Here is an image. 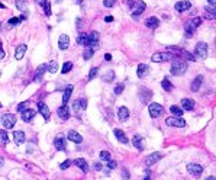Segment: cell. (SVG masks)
<instances>
[{"label":"cell","mask_w":216,"mask_h":180,"mask_svg":"<svg viewBox=\"0 0 216 180\" xmlns=\"http://www.w3.org/2000/svg\"><path fill=\"white\" fill-rule=\"evenodd\" d=\"M187 70V64L186 61H181V60H177L171 64V74L173 76H183Z\"/></svg>","instance_id":"cell-1"},{"label":"cell","mask_w":216,"mask_h":180,"mask_svg":"<svg viewBox=\"0 0 216 180\" xmlns=\"http://www.w3.org/2000/svg\"><path fill=\"white\" fill-rule=\"evenodd\" d=\"M145 8H147V5L144 3V2H141V0H138V2H133L132 8H131V13H132V16L138 17L139 15H141L142 12L145 10Z\"/></svg>","instance_id":"cell-2"},{"label":"cell","mask_w":216,"mask_h":180,"mask_svg":"<svg viewBox=\"0 0 216 180\" xmlns=\"http://www.w3.org/2000/svg\"><path fill=\"white\" fill-rule=\"evenodd\" d=\"M173 57H174V54H170V52H155L151 57V60L154 63H164V61H170Z\"/></svg>","instance_id":"cell-3"},{"label":"cell","mask_w":216,"mask_h":180,"mask_svg":"<svg viewBox=\"0 0 216 180\" xmlns=\"http://www.w3.org/2000/svg\"><path fill=\"white\" fill-rule=\"evenodd\" d=\"M15 123H16V116L12 113H6L3 115V118H2V125L9 129V128H13L15 126Z\"/></svg>","instance_id":"cell-4"},{"label":"cell","mask_w":216,"mask_h":180,"mask_svg":"<svg viewBox=\"0 0 216 180\" xmlns=\"http://www.w3.org/2000/svg\"><path fill=\"white\" fill-rule=\"evenodd\" d=\"M194 55L197 58H206V55H208V44L206 42H199L194 48Z\"/></svg>","instance_id":"cell-5"},{"label":"cell","mask_w":216,"mask_h":180,"mask_svg":"<svg viewBox=\"0 0 216 180\" xmlns=\"http://www.w3.org/2000/svg\"><path fill=\"white\" fill-rule=\"evenodd\" d=\"M166 123L168 126H178V128H183L186 126V121L178 118V116H171V118H167L166 119Z\"/></svg>","instance_id":"cell-6"},{"label":"cell","mask_w":216,"mask_h":180,"mask_svg":"<svg viewBox=\"0 0 216 180\" xmlns=\"http://www.w3.org/2000/svg\"><path fill=\"white\" fill-rule=\"evenodd\" d=\"M148 110H150V115L152 118H158L160 115L164 112V109L161 105H158V103H150V106H148Z\"/></svg>","instance_id":"cell-7"},{"label":"cell","mask_w":216,"mask_h":180,"mask_svg":"<svg viewBox=\"0 0 216 180\" xmlns=\"http://www.w3.org/2000/svg\"><path fill=\"white\" fill-rule=\"evenodd\" d=\"M187 172L193 174L194 177H200L202 173H203V167L199 164H187Z\"/></svg>","instance_id":"cell-8"},{"label":"cell","mask_w":216,"mask_h":180,"mask_svg":"<svg viewBox=\"0 0 216 180\" xmlns=\"http://www.w3.org/2000/svg\"><path fill=\"white\" fill-rule=\"evenodd\" d=\"M36 106H38V110H39V113H42V116H44V119L45 121H48L50 119V107L47 106L44 102H36Z\"/></svg>","instance_id":"cell-9"},{"label":"cell","mask_w":216,"mask_h":180,"mask_svg":"<svg viewBox=\"0 0 216 180\" xmlns=\"http://www.w3.org/2000/svg\"><path fill=\"white\" fill-rule=\"evenodd\" d=\"M89 38H90V48L93 49L99 48V32L92 31V32L89 33Z\"/></svg>","instance_id":"cell-10"},{"label":"cell","mask_w":216,"mask_h":180,"mask_svg":"<svg viewBox=\"0 0 216 180\" xmlns=\"http://www.w3.org/2000/svg\"><path fill=\"white\" fill-rule=\"evenodd\" d=\"M54 145L58 151H65V147H67V142H65V138L62 135H58L55 141H54Z\"/></svg>","instance_id":"cell-11"},{"label":"cell","mask_w":216,"mask_h":180,"mask_svg":"<svg viewBox=\"0 0 216 180\" xmlns=\"http://www.w3.org/2000/svg\"><path fill=\"white\" fill-rule=\"evenodd\" d=\"M191 8V3L189 2V0H183V2H177L175 3V6H174V9L177 10V12H184V10H189V9Z\"/></svg>","instance_id":"cell-12"},{"label":"cell","mask_w":216,"mask_h":180,"mask_svg":"<svg viewBox=\"0 0 216 180\" xmlns=\"http://www.w3.org/2000/svg\"><path fill=\"white\" fill-rule=\"evenodd\" d=\"M68 139L70 141H73V142H75V144H80V142H83V137L78 134L77 131H68Z\"/></svg>","instance_id":"cell-13"},{"label":"cell","mask_w":216,"mask_h":180,"mask_svg":"<svg viewBox=\"0 0 216 180\" xmlns=\"http://www.w3.org/2000/svg\"><path fill=\"white\" fill-rule=\"evenodd\" d=\"M161 153H154V154H151V156H148L147 158H145V164L150 167V166H152V164H155L161 158Z\"/></svg>","instance_id":"cell-14"},{"label":"cell","mask_w":216,"mask_h":180,"mask_svg":"<svg viewBox=\"0 0 216 180\" xmlns=\"http://www.w3.org/2000/svg\"><path fill=\"white\" fill-rule=\"evenodd\" d=\"M128 118H129V109L125 106L119 107V109H117V119H119V121H126Z\"/></svg>","instance_id":"cell-15"},{"label":"cell","mask_w":216,"mask_h":180,"mask_svg":"<svg viewBox=\"0 0 216 180\" xmlns=\"http://www.w3.org/2000/svg\"><path fill=\"white\" fill-rule=\"evenodd\" d=\"M13 139H15L16 145H22L25 142V134L22 131H15L13 132Z\"/></svg>","instance_id":"cell-16"},{"label":"cell","mask_w":216,"mask_h":180,"mask_svg":"<svg viewBox=\"0 0 216 180\" xmlns=\"http://www.w3.org/2000/svg\"><path fill=\"white\" fill-rule=\"evenodd\" d=\"M57 113L61 119H68L70 118V109L67 105H62L61 107H58V110H57Z\"/></svg>","instance_id":"cell-17"},{"label":"cell","mask_w":216,"mask_h":180,"mask_svg":"<svg viewBox=\"0 0 216 180\" xmlns=\"http://www.w3.org/2000/svg\"><path fill=\"white\" fill-rule=\"evenodd\" d=\"M145 26H148V28H151V29H154V28H157L158 25H160V20H158L155 16H150L145 19Z\"/></svg>","instance_id":"cell-18"},{"label":"cell","mask_w":216,"mask_h":180,"mask_svg":"<svg viewBox=\"0 0 216 180\" xmlns=\"http://www.w3.org/2000/svg\"><path fill=\"white\" fill-rule=\"evenodd\" d=\"M48 70V66H45V64H41V66L38 67V70H36V73H35V80L36 82H41L42 80V76L44 73Z\"/></svg>","instance_id":"cell-19"},{"label":"cell","mask_w":216,"mask_h":180,"mask_svg":"<svg viewBox=\"0 0 216 180\" xmlns=\"http://www.w3.org/2000/svg\"><path fill=\"white\" fill-rule=\"evenodd\" d=\"M68 44H70V38L67 35H61L58 38V47L59 49H67L68 48Z\"/></svg>","instance_id":"cell-20"},{"label":"cell","mask_w":216,"mask_h":180,"mask_svg":"<svg viewBox=\"0 0 216 180\" xmlns=\"http://www.w3.org/2000/svg\"><path fill=\"white\" fill-rule=\"evenodd\" d=\"M35 115H36L35 113V110H32V109H26L25 112L22 113V119H23V122H31Z\"/></svg>","instance_id":"cell-21"},{"label":"cell","mask_w":216,"mask_h":180,"mask_svg":"<svg viewBox=\"0 0 216 180\" xmlns=\"http://www.w3.org/2000/svg\"><path fill=\"white\" fill-rule=\"evenodd\" d=\"M77 42H78L80 45H83V47H87V45H90V38H89V35H86V33H80L78 38H77Z\"/></svg>","instance_id":"cell-22"},{"label":"cell","mask_w":216,"mask_h":180,"mask_svg":"<svg viewBox=\"0 0 216 180\" xmlns=\"http://www.w3.org/2000/svg\"><path fill=\"white\" fill-rule=\"evenodd\" d=\"M25 52H26V45H25V44H20V45L16 48V52H15V57H16V60H22V58H23V55H25Z\"/></svg>","instance_id":"cell-23"},{"label":"cell","mask_w":216,"mask_h":180,"mask_svg":"<svg viewBox=\"0 0 216 180\" xmlns=\"http://www.w3.org/2000/svg\"><path fill=\"white\" fill-rule=\"evenodd\" d=\"M113 132H115V137H116V138L119 139L122 144H128V142H129V139L125 137V134H123V131H122V129H117V128H116Z\"/></svg>","instance_id":"cell-24"},{"label":"cell","mask_w":216,"mask_h":180,"mask_svg":"<svg viewBox=\"0 0 216 180\" xmlns=\"http://www.w3.org/2000/svg\"><path fill=\"white\" fill-rule=\"evenodd\" d=\"M200 23H202V17H194V19L189 20V23L186 25V29H194V28H197Z\"/></svg>","instance_id":"cell-25"},{"label":"cell","mask_w":216,"mask_h":180,"mask_svg":"<svg viewBox=\"0 0 216 180\" xmlns=\"http://www.w3.org/2000/svg\"><path fill=\"white\" fill-rule=\"evenodd\" d=\"M202 83H203V77L202 76H197L196 79H194V82L191 83V92H197L200 89V86H202Z\"/></svg>","instance_id":"cell-26"},{"label":"cell","mask_w":216,"mask_h":180,"mask_svg":"<svg viewBox=\"0 0 216 180\" xmlns=\"http://www.w3.org/2000/svg\"><path fill=\"white\" fill-rule=\"evenodd\" d=\"M74 164L78 166L83 172H87V170H89V164H87V161H86L84 158H77V160H74Z\"/></svg>","instance_id":"cell-27"},{"label":"cell","mask_w":216,"mask_h":180,"mask_svg":"<svg viewBox=\"0 0 216 180\" xmlns=\"http://www.w3.org/2000/svg\"><path fill=\"white\" fill-rule=\"evenodd\" d=\"M71 93H73V86H67L65 90H64V95H62V105H67V102H68V99L71 96Z\"/></svg>","instance_id":"cell-28"},{"label":"cell","mask_w":216,"mask_h":180,"mask_svg":"<svg viewBox=\"0 0 216 180\" xmlns=\"http://www.w3.org/2000/svg\"><path fill=\"white\" fill-rule=\"evenodd\" d=\"M181 106L186 109V110H193L194 109V102L191 99H183L181 100Z\"/></svg>","instance_id":"cell-29"},{"label":"cell","mask_w":216,"mask_h":180,"mask_svg":"<svg viewBox=\"0 0 216 180\" xmlns=\"http://www.w3.org/2000/svg\"><path fill=\"white\" fill-rule=\"evenodd\" d=\"M132 144L135 145V148H138V150H144V141H142V137H139V135H135V137H133Z\"/></svg>","instance_id":"cell-30"},{"label":"cell","mask_w":216,"mask_h":180,"mask_svg":"<svg viewBox=\"0 0 216 180\" xmlns=\"http://www.w3.org/2000/svg\"><path fill=\"white\" fill-rule=\"evenodd\" d=\"M147 73H148V67L145 66V64H139V66H138V71H136V76H138L139 79H142L144 76H147Z\"/></svg>","instance_id":"cell-31"},{"label":"cell","mask_w":216,"mask_h":180,"mask_svg":"<svg viewBox=\"0 0 216 180\" xmlns=\"http://www.w3.org/2000/svg\"><path fill=\"white\" fill-rule=\"evenodd\" d=\"M205 10H206V16L208 17L216 19V8L215 6H208V8H205Z\"/></svg>","instance_id":"cell-32"},{"label":"cell","mask_w":216,"mask_h":180,"mask_svg":"<svg viewBox=\"0 0 216 180\" xmlns=\"http://www.w3.org/2000/svg\"><path fill=\"white\" fill-rule=\"evenodd\" d=\"M170 110H171V113L174 115V116H178V118H181V115H183V109L180 106H177V105H173V106L170 107Z\"/></svg>","instance_id":"cell-33"},{"label":"cell","mask_w":216,"mask_h":180,"mask_svg":"<svg viewBox=\"0 0 216 180\" xmlns=\"http://www.w3.org/2000/svg\"><path fill=\"white\" fill-rule=\"evenodd\" d=\"M15 5H16V8L19 9L20 12H26V9H28V3H26L25 0H16Z\"/></svg>","instance_id":"cell-34"},{"label":"cell","mask_w":216,"mask_h":180,"mask_svg":"<svg viewBox=\"0 0 216 180\" xmlns=\"http://www.w3.org/2000/svg\"><path fill=\"white\" fill-rule=\"evenodd\" d=\"M113 79H115V71L113 70H109L108 73L103 76V82H106V83L113 82Z\"/></svg>","instance_id":"cell-35"},{"label":"cell","mask_w":216,"mask_h":180,"mask_svg":"<svg viewBox=\"0 0 216 180\" xmlns=\"http://www.w3.org/2000/svg\"><path fill=\"white\" fill-rule=\"evenodd\" d=\"M161 86H163V89L167 90V92H170V90H173V84L170 83L168 79H164L163 82H161Z\"/></svg>","instance_id":"cell-36"},{"label":"cell","mask_w":216,"mask_h":180,"mask_svg":"<svg viewBox=\"0 0 216 180\" xmlns=\"http://www.w3.org/2000/svg\"><path fill=\"white\" fill-rule=\"evenodd\" d=\"M48 71H50V73H57V71H58V64H57V63H55V61H51L50 64H48Z\"/></svg>","instance_id":"cell-37"},{"label":"cell","mask_w":216,"mask_h":180,"mask_svg":"<svg viewBox=\"0 0 216 180\" xmlns=\"http://www.w3.org/2000/svg\"><path fill=\"white\" fill-rule=\"evenodd\" d=\"M142 90H144V93H145V96H141L142 103H148V102H150V98H151V95H152V93H151V92H150L148 89H142Z\"/></svg>","instance_id":"cell-38"},{"label":"cell","mask_w":216,"mask_h":180,"mask_svg":"<svg viewBox=\"0 0 216 180\" xmlns=\"http://www.w3.org/2000/svg\"><path fill=\"white\" fill-rule=\"evenodd\" d=\"M42 8H44L45 15H47V16H50V15H51V5H50V2H48V0H45V2H44Z\"/></svg>","instance_id":"cell-39"},{"label":"cell","mask_w":216,"mask_h":180,"mask_svg":"<svg viewBox=\"0 0 216 180\" xmlns=\"http://www.w3.org/2000/svg\"><path fill=\"white\" fill-rule=\"evenodd\" d=\"M93 54H94V49H93V48L86 49V51L83 52V58H84V60H90V58L93 57Z\"/></svg>","instance_id":"cell-40"},{"label":"cell","mask_w":216,"mask_h":180,"mask_svg":"<svg viewBox=\"0 0 216 180\" xmlns=\"http://www.w3.org/2000/svg\"><path fill=\"white\" fill-rule=\"evenodd\" d=\"M73 68V63H70V61H67V63H64V66H62V68H61V73H68L70 70Z\"/></svg>","instance_id":"cell-41"},{"label":"cell","mask_w":216,"mask_h":180,"mask_svg":"<svg viewBox=\"0 0 216 180\" xmlns=\"http://www.w3.org/2000/svg\"><path fill=\"white\" fill-rule=\"evenodd\" d=\"M97 71H99V68H97V67H92V70H90V73H89V79H87V80H93V79L97 76Z\"/></svg>","instance_id":"cell-42"},{"label":"cell","mask_w":216,"mask_h":180,"mask_svg":"<svg viewBox=\"0 0 216 180\" xmlns=\"http://www.w3.org/2000/svg\"><path fill=\"white\" fill-rule=\"evenodd\" d=\"M0 137H2V142H3V144H8L9 142V137H8V132L2 129V131H0Z\"/></svg>","instance_id":"cell-43"},{"label":"cell","mask_w":216,"mask_h":180,"mask_svg":"<svg viewBox=\"0 0 216 180\" xmlns=\"http://www.w3.org/2000/svg\"><path fill=\"white\" fill-rule=\"evenodd\" d=\"M26 109H28V102H22L19 106H17V112H20V113H23Z\"/></svg>","instance_id":"cell-44"},{"label":"cell","mask_w":216,"mask_h":180,"mask_svg":"<svg viewBox=\"0 0 216 180\" xmlns=\"http://www.w3.org/2000/svg\"><path fill=\"white\" fill-rule=\"evenodd\" d=\"M100 158L105 160V161H109V160H110V153H109V151H102V153H100Z\"/></svg>","instance_id":"cell-45"},{"label":"cell","mask_w":216,"mask_h":180,"mask_svg":"<svg viewBox=\"0 0 216 180\" xmlns=\"http://www.w3.org/2000/svg\"><path fill=\"white\" fill-rule=\"evenodd\" d=\"M180 54H183L184 57L187 58V60H190V61H194V60H196V57H193L190 52H187V51H184V49H181V51H180Z\"/></svg>","instance_id":"cell-46"},{"label":"cell","mask_w":216,"mask_h":180,"mask_svg":"<svg viewBox=\"0 0 216 180\" xmlns=\"http://www.w3.org/2000/svg\"><path fill=\"white\" fill-rule=\"evenodd\" d=\"M115 3H116V0H103V5H105V8H113L115 6Z\"/></svg>","instance_id":"cell-47"},{"label":"cell","mask_w":216,"mask_h":180,"mask_svg":"<svg viewBox=\"0 0 216 180\" xmlns=\"http://www.w3.org/2000/svg\"><path fill=\"white\" fill-rule=\"evenodd\" d=\"M71 163H73L71 160H65L64 163H61V166H59V167H61V170H65V169H68V167L71 166Z\"/></svg>","instance_id":"cell-48"},{"label":"cell","mask_w":216,"mask_h":180,"mask_svg":"<svg viewBox=\"0 0 216 180\" xmlns=\"http://www.w3.org/2000/svg\"><path fill=\"white\" fill-rule=\"evenodd\" d=\"M19 22H20V17H10V19H9V25H12V26H13V25H17Z\"/></svg>","instance_id":"cell-49"},{"label":"cell","mask_w":216,"mask_h":180,"mask_svg":"<svg viewBox=\"0 0 216 180\" xmlns=\"http://www.w3.org/2000/svg\"><path fill=\"white\" fill-rule=\"evenodd\" d=\"M122 92H123V84H117L116 87H115V93H116V95H120Z\"/></svg>","instance_id":"cell-50"},{"label":"cell","mask_w":216,"mask_h":180,"mask_svg":"<svg viewBox=\"0 0 216 180\" xmlns=\"http://www.w3.org/2000/svg\"><path fill=\"white\" fill-rule=\"evenodd\" d=\"M78 102H80V107L84 110V109L87 107V100H86V99H78Z\"/></svg>","instance_id":"cell-51"},{"label":"cell","mask_w":216,"mask_h":180,"mask_svg":"<svg viewBox=\"0 0 216 180\" xmlns=\"http://www.w3.org/2000/svg\"><path fill=\"white\" fill-rule=\"evenodd\" d=\"M108 167H109V169H115V167H116V161L109 160V161H108Z\"/></svg>","instance_id":"cell-52"},{"label":"cell","mask_w":216,"mask_h":180,"mask_svg":"<svg viewBox=\"0 0 216 180\" xmlns=\"http://www.w3.org/2000/svg\"><path fill=\"white\" fill-rule=\"evenodd\" d=\"M122 176H123L125 180H129V173H128V170H126V169H123V172H122Z\"/></svg>","instance_id":"cell-53"},{"label":"cell","mask_w":216,"mask_h":180,"mask_svg":"<svg viewBox=\"0 0 216 180\" xmlns=\"http://www.w3.org/2000/svg\"><path fill=\"white\" fill-rule=\"evenodd\" d=\"M94 169H96V170H102V164H100V163H94Z\"/></svg>","instance_id":"cell-54"},{"label":"cell","mask_w":216,"mask_h":180,"mask_svg":"<svg viewBox=\"0 0 216 180\" xmlns=\"http://www.w3.org/2000/svg\"><path fill=\"white\" fill-rule=\"evenodd\" d=\"M105 20H106V22H113V16H106Z\"/></svg>","instance_id":"cell-55"},{"label":"cell","mask_w":216,"mask_h":180,"mask_svg":"<svg viewBox=\"0 0 216 180\" xmlns=\"http://www.w3.org/2000/svg\"><path fill=\"white\" fill-rule=\"evenodd\" d=\"M105 60H106V61H110V60H112V55H110V54H106V55H105Z\"/></svg>","instance_id":"cell-56"},{"label":"cell","mask_w":216,"mask_h":180,"mask_svg":"<svg viewBox=\"0 0 216 180\" xmlns=\"http://www.w3.org/2000/svg\"><path fill=\"white\" fill-rule=\"evenodd\" d=\"M209 5H212V6H216V0H208Z\"/></svg>","instance_id":"cell-57"},{"label":"cell","mask_w":216,"mask_h":180,"mask_svg":"<svg viewBox=\"0 0 216 180\" xmlns=\"http://www.w3.org/2000/svg\"><path fill=\"white\" fill-rule=\"evenodd\" d=\"M5 55H6V54H5V51H3V48H2V51H0V58L3 60V58H5Z\"/></svg>","instance_id":"cell-58"},{"label":"cell","mask_w":216,"mask_h":180,"mask_svg":"<svg viewBox=\"0 0 216 180\" xmlns=\"http://www.w3.org/2000/svg\"><path fill=\"white\" fill-rule=\"evenodd\" d=\"M35 2H36V3H38V5H44V2H45V0H35Z\"/></svg>","instance_id":"cell-59"},{"label":"cell","mask_w":216,"mask_h":180,"mask_svg":"<svg viewBox=\"0 0 216 180\" xmlns=\"http://www.w3.org/2000/svg\"><path fill=\"white\" fill-rule=\"evenodd\" d=\"M206 180H216V177H215V176H209Z\"/></svg>","instance_id":"cell-60"},{"label":"cell","mask_w":216,"mask_h":180,"mask_svg":"<svg viewBox=\"0 0 216 180\" xmlns=\"http://www.w3.org/2000/svg\"><path fill=\"white\" fill-rule=\"evenodd\" d=\"M142 180H151V179H150V176H147L145 179H142Z\"/></svg>","instance_id":"cell-61"},{"label":"cell","mask_w":216,"mask_h":180,"mask_svg":"<svg viewBox=\"0 0 216 180\" xmlns=\"http://www.w3.org/2000/svg\"><path fill=\"white\" fill-rule=\"evenodd\" d=\"M55 2H57V3H58V2H62V0H55Z\"/></svg>","instance_id":"cell-62"},{"label":"cell","mask_w":216,"mask_h":180,"mask_svg":"<svg viewBox=\"0 0 216 180\" xmlns=\"http://www.w3.org/2000/svg\"><path fill=\"white\" fill-rule=\"evenodd\" d=\"M77 2H78V3H81V0H77Z\"/></svg>","instance_id":"cell-63"}]
</instances>
